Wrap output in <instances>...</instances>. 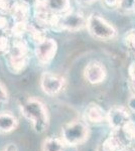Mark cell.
Instances as JSON below:
<instances>
[{
    "label": "cell",
    "mask_w": 135,
    "mask_h": 151,
    "mask_svg": "<svg viewBox=\"0 0 135 151\" xmlns=\"http://www.w3.org/2000/svg\"><path fill=\"white\" fill-rule=\"evenodd\" d=\"M79 3H82V4H91L93 2L97 1V0H77Z\"/></svg>",
    "instance_id": "7402d4cb"
},
{
    "label": "cell",
    "mask_w": 135,
    "mask_h": 151,
    "mask_svg": "<svg viewBox=\"0 0 135 151\" xmlns=\"http://www.w3.org/2000/svg\"><path fill=\"white\" fill-rule=\"evenodd\" d=\"M18 119L11 112L0 113V133L7 134L14 131L18 127Z\"/></svg>",
    "instance_id": "30bf717a"
},
{
    "label": "cell",
    "mask_w": 135,
    "mask_h": 151,
    "mask_svg": "<svg viewBox=\"0 0 135 151\" xmlns=\"http://www.w3.org/2000/svg\"><path fill=\"white\" fill-rule=\"evenodd\" d=\"M45 8L53 13L65 14L71 8L70 0H45Z\"/></svg>",
    "instance_id": "7c38bea8"
},
{
    "label": "cell",
    "mask_w": 135,
    "mask_h": 151,
    "mask_svg": "<svg viewBox=\"0 0 135 151\" xmlns=\"http://www.w3.org/2000/svg\"><path fill=\"white\" fill-rule=\"evenodd\" d=\"M128 72H129V77L131 79V81L135 80V63H132L128 68Z\"/></svg>",
    "instance_id": "2e32d148"
},
{
    "label": "cell",
    "mask_w": 135,
    "mask_h": 151,
    "mask_svg": "<svg viewBox=\"0 0 135 151\" xmlns=\"http://www.w3.org/2000/svg\"><path fill=\"white\" fill-rule=\"evenodd\" d=\"M86 21H87V19H85L82 14L69 11L62 15L58 24L64 29H67L70 31H77L84 27L86 25Z\"/></svg>",
    "instance_id": "ba28073f"
},
{
    "label": "cell",
    "mask_w": 135,
    "mask_h": 151,
    "mask_svg": "<svg viewBox=\"0 0 135 151\" xmlns=\"http://www.w3.org/2000/svg\"><path fill=\"white\" fill-rule=\"evenodd\" d=\"M56 50L58 45L53 38H45L40 41L35 47V57L38 63L43 65H48L55 58Z\"/></svg>",
    "instance_id": "5b68a950"
},
{
    "label": "cell",
    "mask_w": 135,
    "mask_h": 151,
    "mask_svg": "<svg viewBox=\"0 0 135 151\" xmlns=\"http://www.w3.org/2000/svg\"><path fill=\"white\" fill-rule=\"evenodd\" d=\"M86 120L91 123H101L107 119V113L100 105L92 103L86 108L85 111Z\"/></svg>",
    "instance_id": "8fae6325"
},
{
    "label": "cell",
    "mask_w": 135,
    "mask_h": 151,
    "mask_svg": "<svg viewBox=\"0 0 135 151\" xmlns=\"http://www.w3.org/2000/svg\"><path fill=\"white\" fill-rule=\"evenodd\" d=\"M90 128L83 120H72L66 123L61 130V138L65 143L72 146H79L89 139Z\"/></svg>",
    "instance_id": "7a4b0ae2"
},
{
    "label": "cell",
    "mask_w": 135,
    "mask_h": 151,
    "mask_svg": "<svg viewBox=\"0 0 135 151\" xmlns=\"http://www.w3.org/2000/svg\"><path fill=\"white\" fill-rule=\"evenodd\" d=\"M86 26L90 35L97 40H111L116 36V29L114 26L98 14H90L86 21Z\"/></svg>",
    "instance_id": "3957f363"
},
{
    "label": "cell",
    "mask_w": 135,
    "mask_h": 151,
    "mask_svg": "<svg viewBox=\"0 0 135 151\" xmlns=\"http://www.w3.org/2000/svg\"><path fill=\"white\" fill-rule=\"evenodd\" d=\"M41 151H79L77 146L68 145L58 137H48L41 143Z\"/></svg>",
    "instance_id": "9c48e42d"
},
{
    "label": "cell",
    "mask_w": 135,
    "mask_h": 151,
    "mask_svg": "<svg viewBox=\"0 0 135 151\" xmlns=\"http://www.w3.org/2000/svg\"><path fill=\"white\" fill-rule=\"evenodd\" d=\"M40 88L43 92L48 96H56L63 92L66 81L63 77L51 72L43 73L40 77Z\"/></svg>",
    "instance_id": "277c9868"
},
{
    "label": "cell",
    "mask_w": 135,
    "mask_h": 151,
    "mask_svg": "<svg viewBox=\"0 0 135 151\" xmlns=\"http://www.w3.org/2000/svg\"><path fill=\"white\" fill-rule=\"evenodd\" d=\"M23 1L28 3L29 5H35V4L40 3V0H23Z\"/></svg>",
    "instance_id": "44dd1931"
},
{
    "label": "cell",
    "mask_w": 135,
    "mask_h": 151,
    "mask_svg": "<svg viewBox=\"0 0 135 151\" xmlns=\"http://www.w3.org/2000/svg\"><path fill=\"white\" fill-rule=\"evenodd\" d=\"M107 72L105 67L98 62H92L86 65L84 70V78L92 85L101 84L105 81Z\"/></svg>",
    "instance_id": "52a82bcc"
},
{
    "label": "cell",
    "mask_w": 135,
    "mask_h": 151,
    "mask_svg": "<svg viewBox=\"0 0 135 151\" xmlns=\"http://www.w3.org/2000/svg\"><path fill=\"white\" fill-rule=\"evenodd\" d=\"M127 106L131 111L135 112V95L134 96H131L128 100V103H127Z\"/></svg>",
    "instance_id": "e0dca14e"
},
{
    "label": "cell",
    "mask_w": 135,
    "mask_h": 151,
    "mask_svg": "<svg viewBox=\"0 0 135 151\" xmlns=\"http://www.w3.org/2000/svg\"><path fill=\"white\" fill-rule=\"evenodd\" d=\"M135 0H119L118 1V7L125 10H129L134 7Z\"/></svg>",
    "instance_id": "9a60e30c"
},
{
    "label": "cell",
    "mask_w": 135,
    "mask_h": 151,
    "mask_svg": "<svg viewBox=\"0 0 135 151\" xmlns=\"http://www.w3.org/2000/svg\"><path fill=\"white\" fill-rule=\"evenodd\" d=\"M124 143L119 136H110L101 145L97 151H122Z\"/></svg>",
    "instance_id": "4fadbf2b"
},
{
    "label": "cell",
    "mask_w": 135,
    "mask_h": 151,
    "mask_svg": "<svg viewBox=\"0 0 135 151\" xmlns=\"http://www.w3.org/2000/svg\"><path fill=\"white\" fill-rule=\"evenodd\" d=\"M9 94L7 91V88L2 82H0V105H4L8 103Z\"/></svg>",
    "instance_id": "5bb4252c"
},
{
    "label": "cell",
    "mask_w": 135,
    "mask_h": 151,
    "mask_svg": "<svg viewBox=\"0 0 135 151\" xmlns=\"http://www.w3.org/2000/svg\"><path fill=\"white\" fill-rule=\"evenodd\" d=\"M20 112L26 120L32 124L34 132L45 133L50 126V114L45 104L40 99L30 97L19 105Z\"/></svg>",
    "instance_id": "6da1fadb"
},
{
    "label": "cell",
    "mask_w": 135,
    "mask_h": 151,
    "mask_svg": "<svg viewBox=\"0 0 135 151\" xmlns=\"http://www.w3.org/2000/svg\"><path fill=\"white\" fill-rule=\"evenodd\" d=\"M7 48V40L5 37L0 36V52H4Z\"/></svg>",
    "instance_id": "ac0fdd59"
},
{
    "label": "cell",
    "mask_w": 135,
    "mask_h": 151,
    "mask_svg": "<svg viewBox=\"0 0 135 151\" xmlns=\"http://www.w3.org/2000/svg\"><path fill=\"white\" fill-rule=\"evenodd\" d=\"M2 151H18V149H17L15 144H13V143H9V144H7L5 146V148H4Z\"/></svg>",
    "instance_id": "d6986e66"
},
{
    "label": "cell",
    "mask_w": 135,
    "mask_h": 151,
    "mask_svg": "<svg viewBox=\"0 0 135 151\" xmlns=\"http://www.w3.org/2000/svg\"><path fill=\"white\" fill-rule=\"evenodd\" d=\"M132 82V86H133V89L135 90V80H133V81H131Z\"/></svg>",
    "instance_id": "603a6c76"
},
{
    "label": "cell",
    "mask_w": 135,
    "mask_h": 151,
    "mask_svg": "<svg viewBox=\"0 0 135 151\" xmlns=\"http://www.w3.org/2000/svg\"><path fill=\"white\" fill-rule=\"evenodd\" d=\"M109 126L114 131H119L131 121V117L128 110L124 107L116 106L113 107L107 112V119Z\"/></svg>",
    "instance_id": "8992f818"
},
{
    "label": "cell",
    "mask_w": 135,
    "mask_h": 151,
    "mask_svg": "<svg viewBox=\"0 0 135 151\" xmlns=\"http://www.w3.org/2000/svg\"><path fill=\"white\" fill-rule=\"evenodd\" d=\"M105 2V4L110 7H113V6H116L118 5V1L119 0H103Z\"/></svg>",
    "instance_id": "ffe728a7"
}]
</instances>
